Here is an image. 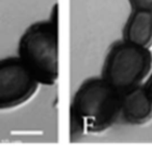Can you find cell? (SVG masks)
<instances>
[{"label": "cell", "mask_w": 152, "mask_h": 152, "mask_svg": "<svg viewBox=\"0 0 152 152\" xmlns=\"http://www.w3.org/2000/svg\"><path fill=\"white\" fill-rule=\"evenodd\" d=\"M18 56L40 84L52 86L58 78V20L55 7L49 20L29 25L18 44Z\"/></svg>", "instance_id": "obj_1"}, {"label": "cell", "mask_w": 152, "mask_h": 152, "mask_svg": "<svg viewBox=\"0 0 152 152\" xmlns=\"http://www.w3.org/2000/svg\"><path fill=\"white\" fill-rule=\"evenodd\" d=\"M71 109L89 131H102L121 116V93L103 77L86 80L76 91Z\"/></svg>", "instance_id": "obj_2"}, {"label": "cell", "mask_w": 152, "mask_h": 152, "mask_svg": "<svg viewBox=\"0 0 152 152\" xmlns=\"http://www.w3.org/2000/svg\"><path fill=\"white\" fill-rule=\"evenodd\" d=\"M152 67V54L146 48L127 43L115 44L106 56L102 77L120 93L138 87Z\"/></svg>", "instance_id": "obj_3"}, {"label": "cell", "mask_w": 152, "mask_h": 152, "mask_svg": "<svg viewBox=\"0 0 152 152\" xmlns=\"http://www.w3.org/2000/svg\"><path fill=\"white\" fill-rule=\"evenodd\" d=\"M40 83L18 55L0 60V109L19 106L28 101Z\"/></svg>", "instance_id": "obj_4"}, {"label": "cell", "mask_w": 152, "mask_h": 152, "mask_svg": "<svg viewBox=\"0 0 152 152\" xmlns=\"http://www.w3.org/2000/svg\"><path fill=\"white\" fill-rule=\"evenodd\" d=\"M121 115L131 124H142L152 117V99L145 88L134 87L121 93Z\"/></svg>", "instance_id": "obj_5"}, {"label": "cell", "mask_w": 152, "mask_h": 152, "mask_svg": "<svg viewBox=\"0 0 152 152\" xmlns=\"http://www.w3.org/2000/svg\"><path fill=\"white\" fill-rule=\"evenodd\" d=\"M124 41L146 49L152 45V12L133 11L124 29Z\"/></svg>", "instance_id": "obj_6"}, {"label": "cell", "mask_w": 152, "mask_h": 152, "mask_svg": "<svg viewBox=\"0 0 152 152\" xmlns=\"http://www.w3.org/2000/svg\"><path fill=\"white\" fill-rule=\"evenodd\" d=\"M86 130V126L82 119L78 115L70 108V140L71 142L77 141L83 134Z\"/></svg>", "instance_id": "obj_7"}, {"label": "cell", "mask_w": 152, "mask_h": 152, "mask_svg": "<svg viewBox=\"0 0 152 152\" xmlns=\"http://www.w3.org/2000/svg\"><path fill=\"white\" fill-rule=\"evenodd\" d=\"M134 11H150L152 12V0H129Z\"/></svg>", "instance_id": "obj_8"}, {"label": "cell", "mask_w": 152, "mask_h": 152, "mask_svg": "<svg viewBox=\"0 0 152 152\" xmlns=\"http://www.w3.org/2000/svg\"><path fill=\"white\" fill-rule=\"evenodd\" d=\"M145 90L147 91L148 95L150 96V98L152 99V76L149 78V80L147 81V84L145 87Z\"/></svg>", "instance_id": "obj_9"}]
</instances>
